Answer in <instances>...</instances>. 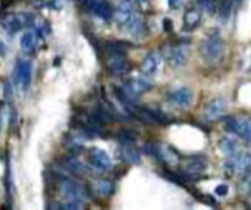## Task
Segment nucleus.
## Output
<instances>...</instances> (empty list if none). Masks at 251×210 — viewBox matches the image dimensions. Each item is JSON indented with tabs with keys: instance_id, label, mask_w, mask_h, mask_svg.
<instances>
[{
	"instance_id": "f257e3e1",
	"label": "nucleus",
	"mask_w": 251,
	"mask_h": 210,
	"mask_svg": "<svg viewBox=\"0 0 251 210\" xmlns=\"http://www.w3.org/2000/svg\"><path fill=\"white\" fill-rule=\"evenodd\" d=\"M200 55L210 64L219 62L223 55V41L219 35H210L200 44Z\"/></svg>"
},
{
	"instance_id": "f03ea898",
	"label": "nucleus",
	"mask_w": 251,
	"mask_h": 210,
	"mask_svg": "<svg viewBox=\"0 0 251 210\" xmlns=\"http://www.w3.org/2000/svg\"><path fill=\"white\" fill-rule=\"evenodd\" d=\"M34 24V16L31 14H9L2 18V27L9 32L15 34L22 28Z\"/></svg>"
},
{
	"instance_id": "7ed1b4c3",
	"label": "nucleus",
	"mask_w": 251,
	"mask_h": 210,
	"mask_svg": "<svg viewBox=\"0 0 251 210\" xmlns=\"http://www.w3.org/2000/svg\"><path fill=\"white\" fill-rule=\"evenodd\" d=\"M87 6L91 14L103 21H109L115 14L109 0H87Z\"/></svg>"
},
{
	"instance_id": "20e7f679",
	"label": "nucleus",
	"mask_w": 251,
	"mask_h": 210,
	"mask_svg": "<svg viewBox=\"0 0 251 210\" xmlns=\"http://www.w3.org/2000/svg\"><path fill=\"white\" fill-rule=\"evenodd\" d=\"M108 69L112 75H124L129 71V62L125 53H109L108 58Z\"/></svg>"
},
{
	"instance_id": "39448f33",
	"label": "nucleus",
	"mask_w": 251,
	"mask_h": 210,
	"mask_svg": "<svg viewBox=\"0 0 251 210\" xmlns=\"http://www.w3.org/2000/svg\"><path fill=\"white\" fill-rule=\"evenodd\" d=\"M32 77V68L28 61H19L15 69V80L21 90H27L30 87Z\"/></svg>"
},
{
	"instance_id": "423d86ee",
	"label": "nucleus",
	"mask_w": 251,
	"mask_h": 210,
	"mask_svg": "<svg viewBox=\"0 0 251 210\" xmlns=\"http://www.w3.org/2000/svg\"><path fill=\"white\" fill-rule=\"evenodd\" d=\"M168 100L179 108H187L192 101V91L187 87H179L168 93Z\"/></svg>"
},
{
	"instance_id": "0eeeda50",
	"label": "nucleus",
	"mask_w": 251,
	"mask_h": 210,
	"mask_svg": "<svg viewBox=\"0 0 251 210\" xmlns=\"http://www.w3.org/2000/svg\"><path fill=\"white\" fill-rule=\"evenodd\" d=\"M58 187H59L62 195H63L65 198H68V201H78V203L81 201V198H82V191H81V188H79L75 182H72V181H69V179H66V178H62V179L58 182Z\"/></svg>"
},
{
	"instance_id": "6e6552de",
	"label": "nucleus",
	"mask_w": 251,
	"mask_h": 210,
	"mask_svg": "<svg viewBox=\"0 0 251 210\" xmlns=\"http://www.w3.org/2000/svg\"><path fill=\"white\" fill-rule=\"evenodd\" d=\"M168 59H169V64L173 68L184 66L185 62H187V48H185V46L182 43H176V44L169 46Z\"/></svg>"
},
{
	"instance_id": "1a4fd4ad",
	"label": "nucleus",
	"mask_w": 251,
	"mask_h": 210,
	"mask_svg": "<svg viewBox=\"0 0 251 210\" xmlns=\"http://www.w3.org/2000/svg\"><path fill=\"white\" fill-rule=\"evenodd\" d=\"M150 88H152V85H150V82H147L144 78H131V80H128V81L125 82V87H124L125 93H126L132 100L137 98L140 94L148 91Z\"/></svg>"
},
{
	"instance_id": "9d476101",
	"label": "nucleus",
	"mask_w": 251,
	"mask_h": 210,
	"mask_svg": "<svg viewBox=\"0 0 251 210\" xmlns=\"http://www.w3.org/2000/svg\"><path fill=\"white\" fill-rule=\"evenodd\" d=\"M90 162L97 169H102V171H109L112 168V161L108 156V153L103 151L102 148H97V147H93L90 150Z\"/></svg>"
},
{
	"instance_id": "9b49d317",
	"label": "nucleus",
	"mask_w": 251,
	"mask_h": 210,
	"mask_svg": "<svg viewBox=\"0 0 251 210\" xmlns=\"http://www.w3.org/2000/svg\"><path fill=\"white\" fill-rule=\"evenodd\" d=\"M226 109V100L225 98H213L210 103L206 104L204 108V116L209 121H216L219 118H222L223 112Z\"/></svg>"
},
{
	"instance_id": "f8f14e48",
	"label": "nucleus",
	"mask_w": 251,
	"mask_h": 210,
	"mask_svg": "<svg viewBox=\"0 0 251 210\" xmlns=\"http://www.w3.org/2000/svg\"><path fill=\"white\" fill-rule=\"evenodd\" d=\"M135 12H134V8L129 2H126V0H122V2H119L113 16L116 19V22L122 27H125L132 18H134Z\"/></svg>"
},
{
	"instance_id": "ddd939ff",
	"label": "nucleus",
	"mask_w": 251,
	"mask_h": 210,
	"mask_svg": "<svg viewBox=\"0 0 251 210\" xmlns=\"http://www.w3.org/2000/svg\"><path fill=\"white\" fill-rule=\"evenodd\" d=\"M160 64H162V56H160L159 51H156V50L150 51V53L141 62V71H142V74L153 75L159 69Z\"/></svg>"
},
{
	"instance_id": "4468645a",
	"label": "nucleus",
	"mask_w": 251,
	"mask_h": 210,
	"mask_svg": "<svg viewBox=\"0 0 251 210\" xmlns=\"http://www.w3.org/2000/svg\"><path fill=\"white\" fill-rule=\"evenodd\" d=\"M232 165H234V171L239 172V174H245L248 172V169L251 168V154L250 153H235L232 156Z\"/></svg>"
},
{
	"instance_id": "2eb2a0df",
	"label": "nucleus",
	"mask_w": 251,
	"mask_h": 210,
	"mask_svg": "<svg viewBox=\"0 0 251 210\" xmlns=\"http://www.w3.org/2000/svg\"><path fill=\"white\" fill-rule=\"evenodd\" d=\"M121 151H122V157H124L125 162H128L131 165H140L141 163L140 151L134 147V143H122Z\"/></svg>"
},
{
	"instance_id": "dca6fc26",
	"label": "nucleus",
	"mask_w": 251,
	"mask_h": 210,
	"mask_svg": "<svg viewBox=\"0 0 251 210\" xmlns=\"http://www.w3.org/2000/svg\"><path fill=\"white\" fill-rule=\"evenodd\" d=\"M125 30L132 35V37H142L145 32V25L142 19L138 15H134V18L125 25Z\"/></svg>"
},
{
	"instance_id": "f3484780",
	"label": "nucleus",
	"mask_w": 251,
	"mask_h": 210,
	"mask_svg": "<svg viewBox=\"0 0 251 210\" xmlns=\"http://www.w3.org/2000/svg\"><path fill=\"white\" fill-rule=\"evenodd\" d=\"M200 21H202V12L198 9L192 8V9H188L184 15V27L185 30H194Z\"/></svg>"
},
{
	"instance_id": "a211bd4d",
	"label": "nucleus",
	"mask_w": 251,
	"mask_h": 210,
	"mask_svg": "<svg viewBox=\"0 0 251 210\" xmlns=\"http://www.w3.org/2000/svg\"><path fill=\"white\" fill-rule=\"evenodd\" d=\"M235 134L239 135L242 140H245L248 144H251V121L247 119H238Z\"/></svg>"
},
{
	"instance_id": "6ab92c4d",
	"label": "nucleus",
	"mask_w": 251,
	"mask_h": 210,
	"mask_svg": "<svg viewBox=\"0 0 251 210\" xmlns=\"http://www.w3.org/2000/svg\"><path fill=\"white\" fill-rule=\"evenodd\" d=\"M206 169V161H203L202 157H192L188 159L185 165V171L188 174H202Z\"/></svg>"
},
{
	"instance_id": "aec40b11",
	"label": "nucleus",
	"mask_w": 251,
	"mask_h": 210,
	"mask_svg": "<svg viewBox=\"0 0 251 210\" xmlns=\"http://www.w3.org/2000/svg\"><path fill=\"white\" fill-rule=\"evenodd\" d=\"M219 148H220V151H222L225 156H228V157H232V156L236 153V144H235V141H234L232 138H229V137H223V138L219 141Z\"/></svg>"
},
{
	"instance_id": "412c9836",
	"label": "nucleus",
	"mask_w": 251,
	"mask_h": 210,
	"mask_svg": "<svg viewBox=\"0 0 251 210\" xmlns=\"http://www.w3.org/2000/svg\"><path fill=\"white\" fill-rule=\"evenodd\" d=\"M95 190H97V193H98L100 195L109 197V195L113 194L115 185H113V182L109 181V179H100V181L97 182V185H95Z\"/></svg>"
},
{
	"instance_id": "4be33fe9",
	"label": "nucleus",
	"mask_w": 251,
	"mask_h": 210,
	"mask_svg": "<svg viewBox=\"0 0 251 210\" xmlns=\"http://www.w3.org/2000/svg\"><path fill=\"white\" fill-rule=\"evenodd\" d=\"M21 47L25 53H31L35 47V34L34 32H25L21 38Z\"/></svg>"
},
{
	"instance_id": "5701e85b",
	"label": "nucleus",
	"mask_w": 251,
	"mask_h": 210,
	"mask_svg": "<svg viewBox=\"0 0 251 210\" xmlns=\"http://www.w3.org/2000/svg\"><path fill=\"white\" fill-rule=\"evenodd\" d=\"M232 11V0H222L219 3V18L222 21H228Z\"/></svg>"
},
{
	"instance_id": "b1692460",
	"label": "nucleus",
	"mask_w": 251,
	"mask_h": 210,
	"mask_svg": "<svg viewBox=\"0 0 251 210\" xmlns=\"http://www.w3.org/2000/svg\"><path fill=\"white\" fill-rule=\"evenodd\" d=\"M239 190L244 195L251 197V171L245 172V175H244V178L239 184Z\"/></svg>"
},
{
	"instance_id": "393cba45",
	"label": "nucleus",
	"mask_w": 251,
	"mask_h": 210,
	"mask_svg": "<svg viewBox=\"0 0 251 210\" xmlns=\"http://www.w3.org/2000/svg\"><path fill=\"white\" fill-rule=\"evenodd\" d=\"M66 168L71 171V172H74V174H84L87 169H85V166L81 163V162H78V161H75V159H66Z\"/></svg>"
},
{
	"instance_id": "a878e982",
	"label": "nucleus",
	"mask_w": 251,
	"mask_h": 210,
	"mask_svg": "<svg viewBox=\"0 0 251 210\" xmlns=\"http://www.w3.org/2000/svg\"><path fill=\"white\" fill-rule=\"evenodd\" d=\"M118 138L121 143H134L137 140V135L132 131H121Z\"/></svg>"
},
{
	"instance_id": "bb28decb",
	"label": "nucleus",
	"mask_w": 251,
	"mask_h": 210,
	"mask_svg": "<svg viewBox=\"0 0 251 210\" xmlns=\"http://www.w3.org/2000/svg\"><path fill=\"white\" fill-rule=\"evenodd\" d=\"M197 2L207 12H213V9L216 8V0H197Z\"/></svg>"
},
{
	"instance_id": "cd10ccee",
	"label": "nucleus",
	"mask_w": 251,
	"mask_h": 210,
	"mask_svg": "<svg viewBox=\"0 0 251 210\" xmlns=\"http://www.w3.org/2000/svg\"><path fill=\"white\" fill-rule=\"evenodd\" d=\"M216 194L218 195H220V197H225L226 194H228V191H229V188H228V185L226 184H220V185H218L216 187Z\"/></svg>"
},
{
	"instance_id": "c85d7f7f",
	"label": "nucleus",
	"mask_w": 251,
	"mask_h": 210,
	"mask_svg": "<svg viewBox=\"0 0 251 210\" xmlns=\"http://www.w3.org/2000/svg\"><path fill=\"white\" fill-rule=\"evenodd\" d=\"M163 30H165L166 32H172V31H173V22H172L169 18H165V19H163Z\"/></svg>"
},
{
	"instance_id": "c756f323",
	"label": "nucleus",
	"mask_w": 251,
	"mask_h": 210,
	"mask_svg": "<svg viewBox=\"0 0 251 210\" xmlns=\"http://www.w3.org/2000/svg\"><path fill=\"white\" fill-rule=\"evenodd\" d=\"M197 198H200L202 201H207V204H210V206H216L218 204V201H215L212 197H209V195H200V194H197Z\"/></svg>"
},
{
	"instance_id": "7c9ffc66",
	"label": "nucleus",
	"mask_w": 251,
	"mask_h": 210,
	"mask_svg": "<svg viewBox=\"0 0 251 210\" xmlns=\"http://www.w3.org/2000/svg\"><path fill=\"white\" fill-rule=\"evenodd\" d=\"M182 5V0H168V6L171 9H179Z\"/></svg>"
},
{
	"instance_id": "2f4dec72",
	"label": "nucleus",
	"mask_w": 251,
	"mask_h": 210,
	"mask_svg": "<svg viewBox=\"0 0 251 210\" xmlns=\"http://www.w3.org/2000/svg\"><path fill=\"white\" fill-rule=\"evenodd\" d=\"M137 2H140V3H144V2H148V0H137Z\"/></svg>"
}]
</instances>
